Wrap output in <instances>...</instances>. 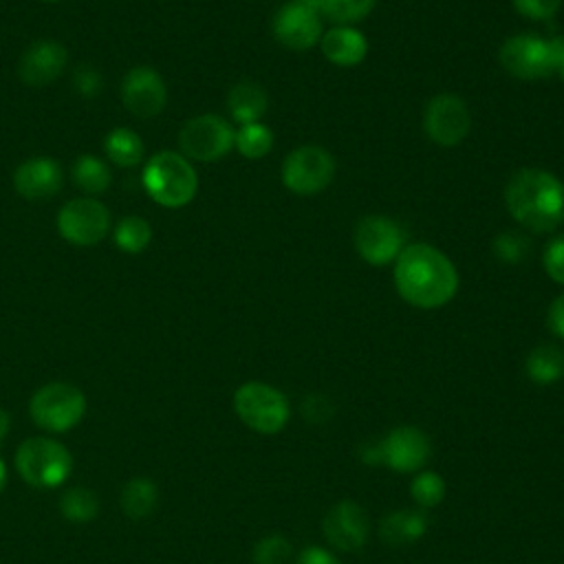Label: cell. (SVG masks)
I'll return each instance as SVG.
<instances>
[{
	"label": "cell",
	"instance_id": "cell-1",
	"mask_svg": "<svg viewBox=\"0 0 564 564\" xmlns=\"http://www.w3.org/2000/svg\"><path fill=\"white\" fill-rule=\"evenodd\" d=\"M394 286L408 304L416 308H438L456 295L458 273L443 251L416 242L403 247L397 256Z\"/></svg>",
	"mask_w": 564,
	"mask_h": 564
},
{
	"label": "cell",
	"instance_id": "cell-2",
	"mask_svg": "<svg viewBox=\"0 0 564 564\" xmlns=\"http://www.w3.org/2000/svg\"><path fill=\"white\" fill-rule=\"evenodd\" d=\"M509 214L531 231H553L564 220V183L546 170L527 167L505 189Z\"/></svg>",
	"mask_w": 564,
	"mask_h": 564
},
{
	"label": "cell",
	"instance_id": "cell-3",
	"mask_svg": "<svg viewBox=\"0 0 564 564\" xmlns=\"http://www.w3.org/2000/svg\"><path fill=\"white\" fill-rule=\"evenodd\" d=\"M143 187L152 200L167 209L192 203L198 189V174L181 152L163 150L150 156L143 167Z\"/></svg>",
	"mask_w": 564,
	"mask_h": 564
},
{
	"label": "cell",
	"instance_id": "cell-4",
	"mask_svg": "<svg viewBox=\"0 0 564 564\" xmlns=\"http://www.w3.org/2000/svg\"><path fill=\"white\" fill-rule=\"evenodd\" d=\"M234 410L247 427L260 434H278L286 427L291 416V405L284 392L262 381L242 383L234 392Z\"/></svg>",
	"mask_w": 564,
	"mask_h": 564
},
{
	"label": "cell",
	"instance_id": "cell-5",
	"mask_svg": "<svg viewBox=\"0 0 564 564\" xmlns=\"http://www.w3.org/2000/svg\"><path fill=\"white\" fill-rule=\"evenodd\" d=\"M564 40H546L533 33L509 37L500 48V64L518 79H544L557 70Z\"/></svg>",
	"mask_w": 564,
	"mask_h": 564
},
{
	"label": "cell",
	"instance_id": "cell-6",
	"mask_svg": "<svg viewBox=\"0 0 564 564\" xmlns=\"http://www.w3.org/2000/svg\"><path fill=\"white\" fill-rule=\"evenodd\" d=\"M15 467L20 476L40 489L57 487L73 469L70 452L46 436L26 438L15 452Z\"/></svg>",
	"mask_w": 564,
	"mask_h": 564
},
{
	"label": "cell",
	"instance_id": "cell-7",
	"mask_svg": "<svg viewBox=\"0 0 564 564\" xmlns=\"http://www.w3.org/2000/svg\"><path fill=\"white\" fill-rule=\"evenodd\" d=\"M29 414L42 430L66 432L75 427L86 414V397L79 388L53 381L42 386L29 403Z\"/></svg>",
	"mask_w": 564,
	"mask_h": 564
},
{
	"label": "cell",
	"instance_id": "cell-8",
	"mask_svg": "<svg viewBox=\"0 0 564 564\" xmlns=\"http://www.w3.org/2000/svg\"><path fill=\"white\" fill-rule=\"evenodd\" d=\"M236 130L218 115H198L185 121L178 132V148L185 159L218 161L234 148Z\"/></svg>",
	"mask_w": 564,
	"mask_h": 564
},
{
	"label": "cell",
	"instance_id": "cell-9",
	"mask_svg": "<svg viewBox=\"0 0 564 564\" xmlns=\"http://www.w3.org/2000/svg\"><path fill=\"white\" fill-rule=\"evenodd\" d=\"M57 229L70 245L93 247L106 238L110 229V212L97 198H73L59 209Z\"/></svg>",
	"mask_w": 564,
	"mask_h": 564
},
{
	"label": "cell",
	"instance_id": "cell-10",
	"mask_svg": "<svg viewBox=\"0 0 564 564\" xmlns=\"http://www.w3.org/2000/svg\"><path fill=\"white\" fill-rule=\"evenodd\" d=\"M335 176V161L330 152L319 145H302L293 150L282 163L284 185L302 196L317 194L330 185Z\"/></svg>",
	"mask_w": 564,
	"mask_h": 564
},
{
	"label": "cell",
	"instance_id": "cell-11",
	"mask_svg": "<svg viewBox=\"0 0 564 564\" xmlns=\"http://www.w3.org/2000/svg\"><path fill=\"white\" fill-rule=\"evenodd\" d=\"M377 452H379V463H383L392 471L414 474L427 463L432 454V445L423 430L414 425H399V427H392L377 443Z\"/></svg>",
	"mask_w": 564,
	"mask_h": 564
},
{
	"label": "cell",
	"instance_id": "cell-12",
	"mask_svg": "<svg viewBox=\"0 0 564 564\" xmlns=\"http://www.w3.org/2000/svg\"><path fill=\"white\" fill-rule=\"evenodd\" d=\"M423 126L434 143L443 148L458 145L469 134V108L458 95H436L425 108Z\"/></svg>",
	"mask_w": 564,
	"mask_h": 564
},
{
	"label": "cell",
	"instance_id": "cell-13",
	"mask_svg": "<svg viewBox=\"0 0 564 564\" xmlns=\"http://www.w3.org/2000/svg\"><path fill=\"white\" fill-rule=\"evenodd\" d=\"M355 249L370 264H388L403 251V229L388 216H366L355 227Z\"/></svg>",
	"mask_w": 564,
	"mask_h": 564
},
{
	"label": "cell",
	"instance_id": "cell-14",
	"mask_svg": "<svg viewBox=\"0 0 564 564\" xmlns=\"http://www.w3.org/2000/svg\"><path fill=\"white\" fill-rule=\"evenodd\" d=\"M121 104L139 119L161 115L167 104V88L161 73L150 66L130 68L121 82Z\"/></svg>",
	"mask_w": 564,
	"mask_h": 564
},
{
	"label": "cell",
	"instance_id": "cell-15",
	"mask_svg": "<svg viewBox=\"0 0 564 564\" xmlns=\"http://www.w3.org/2000/svg\"><path fill=\"white\" fill-rule=\"evenodd\" d=\"M273 33L282 46L306 51L322 40V15L315 9L286 2L273 18Z\"/></svg>",
	"mask_w": 564,
	"mask_h": 564
},
{
	"label": "cell",
	"instance_id": "cell-16",
	"mask_svg": "<svg viewBox=\"0 0 564 564\" xmlns=\"http://www.w3.org/2000/svg\"><path fill=\"white\" fill-rule=\"evenodd\" d=\"M322 527L330 546L346 553L359 551L366 544L368 531H370L366 511L352 500H341L333 505L326 511Z\"/></svg>",
	"mask_w": 564,
	"mask_h": 564
},
{
	"label": "cell",
	"instance_id": "cell-17",
	"mask_svg": "<svg viewBox=\"0 0 564 564\" xmlns=\"http://www.w3.org/2000/svg\"><path fill=\"white\" fill-rule=\"evenodd\" d=\"M68 64V51L57 40L33 42L18 62V77L26 86H48L62 77Z\"/></svg>",
	"mask_w": 564,
	"mask_h": 564
},
{
	"label": "cell",
	"instance_id": "cell-18",
	"mask_svg": "<svg viewBox=\"0 0 564 564\" xmlns=\"http://www.w3.org/2000/svg\"><path fill=\"white\" fill-rule=\"evenodd\" d=\"M62 165L51 156H33L13 172V187L26 200H46L62 189Z\"/></svg>",
	"mask_w": 564,
	"mask_h": 564
},
{
	"label": "cell",
	"instance_id": "cell-19",
	"mask_svg": "<svg viewBox=\"0 0 564 564\" xmlns=\"http://www.w3.org/2000/svg\"><path fill=\"white\" fill-rule=\"evenodd\" d=\"M322 53L335 66H355L366 57V35L352 26H330L319 40Z\"/></svg>",
	"mask_w": 564,
	"mask_h": 564
},
{
	"label": "cell",
	"instance_id": "cell-20",
	"mask_svg": "<svg viewBox=\"0 0 564 564\" xmlns=\"http://www.w3.org/2000/svg\"><path fill=\"white\" fill-rule=\"evenodd\" d=\"M427 524H430V518L425 511H414V509L392 511L381 522V538L390 546H408L425 535Z\"/></svg>",
	"mask_w": 564,
	"mask_h": 564
},
{
	"label": "cell",
	"instance_id": "cell-21",
	"mask_svg": "<svg viewBox=\"0 0 564 564\" xmlns=\"http://www.w3.org/2000/svg\"><path fill=\"white\" fill-rule=\"evenodd\" d=\"M267 106H269V97L264 88L256 82L236 84L227 97V108L240 126L260 121L262 115L267 112Z\"/></svg>",
	"mask_w": 564,
	"mask_h": 564
},
{
	"label": "cell",
	"instance_id": "cell-22",
	"mask_svg": "<svg viewBox=\"0 0 564 564\" xmlns=\"http://www.w3.org/2000/svg\"><path fill=\"white\" fill-rule=\"evenodd\" d=\"M527 375L535 386H551L564 377V352L557 346H535L527 357Z\"/></svg>",
	"mask_w": 564,
	"mask_h": 564
},
{
	"label": "cell",
	"instance_id": "cell-23",
	"mask_svg": "<svg viewBox=\"0 0 564 564\" xmlns=\"http://www.w3.org/2000/svg\"><path fill=\"white\" fill-rule=\"evenodd\" d=\"M106 156L119 167H134L143 159V141L132 128H112L104 139Z\"/></svg>",
	"mask_w": 564,
	"mask_h": 564
},
{
	"label": "cell",
	"instance_id": "cell-24",
	"mask_svg": "<svg viewBox=\"0 0 564 564\" xmlns=\"http://www.w3.org/2000/svg\"><path fill=\"white\" fill-rule=\"evenodd\" d=\"M110 170L99 156L82 154L73 163V181L88 196L106 192L110 187Z\"/></svg>",
	"mask_w": 564,
	"mask_h": 564
},
{
	"label": "cell",
	"instance_id": "cell-25",
	"mask_svg": "<svg viewBox=\"0 0 564 564\" xmlns=\"http://www.w3.org/2000/svg\"><path fill=\"white\" fill-rule=\"evenodd\" d=\"M159 491L148 478H132L121 489V509L130 518H145L156 507Z\"/></svg>",
	"mask_w": 564,
	"mask_h": 564
},
{
	"label": "cell",
	"instance_id": "cell-26",
	"mask_svg": "<svg viewBox=\"0 0 564 564\" xmlns=\"http://www.w3.org/2000/svg\"><path fill=\"white\" fill-rule=\"evenodd\" d=\"M152 240V227L141 216H123L115 227V245L126 253H141Z\"/></svg>",
	"mask_w": 564,
	"mask_h": 564
},
{
	"label": "cell",
	"instance_id": "cell-27",
	"mask_svg": "<svg viewBox=\"0 0 564 564\" xmlns=\"http://www.w3.org/2000/svg\"><path fill=\"white\" fill-rule=\"evenodd\" d=\"M377 0H317V13L335 22L337 26H348L370 13Z\"/></svg>",
	"mask_w": 564,
	"mask_h": 564
},
{
	"label": "cell",
	"instance_id": "cell-28",
	"mask_svg": "<svg viewBox=\"0 0 564 564\" xmlns=\"http://www.w3.org/2000/svg\"><path fill=\"white\" fill-rule=\"evenodd\" d=\"M234 145L247 159H262L264 154H269V150L273 145V132L264 123H260V121L245 123L236 132Z\"/></svg>",
	"mask_w": 564,
	"mask_h": 564
},
{
	"label": "cell",
	"instance_id": "cell-29",
	"mask_svg": "<svg viewBox=\"0 0 564 564\" xmlns=\"http://www.w3.org/2000/svg\"><path fill=\"white\" fill-rule=\"evenodd\" d=\"M99 502L97 496L90 489L84 487H73L68 491H64L62 500H59V511L66 520L73 522H88L97 516Z\"/></svg>",
	"mask_w": 564,
	"mask_h": 564
},
{
	"label": "cell",
	"instance_id": "cell-30",
	"mask_svg": "<svg viewBox=\"0 0 564 564\" xmlns=\"http://www.w3.org/2000/svg\"><path fill=\"white\" fill-rule=\"evenodd\" d=\"M445 480L436 471H421L412 478L410 491L419 507L432 509L445 498Z\"/></svg>",
	"mask_w": 564,
	"mask_h": 564
},
{
	"label": "cell",
	"instance_id": "cell-31",
	"mask_svg": "<svg viewBox=\"0 0 564 564\" xmlns=\"http://www.w3.org/2000/svg\"><path fill=\"white\" fill-rule=\"evenodd\" d=\"M291 557V544L282 535H267L253 546L256 564H286Z\"/></svg>",
	"mask_w": 564,
	"mask_h": 564
},
{
	"label": "cell",
	"instance_id": "cell-32",
	"mask_svg": "<svg viewBox=\"0 0 564 564\" xmlns=\"http://www.w3.org/2000/svg\"><path fill=\"white\" fill-rule=\"evenodd\" d=\"M494 253L498 256V260L516 264V262H520V260L527 258V253H529V240H527V236L516 234V231L498 234L496 240H494Z\"/></svg>",
	"mask_w": 564,
	"mask_h": 564
},
{
	"label": "cell",
	"instance_id": "cell-33",
	"mask_svg": "<svg viewBox=\"0 0 564 564\" xmlns=\"http://www.w3.org/2000/svg\"><path fill=\"white\" fill-rule=\"evenodd\" d=\"M544 269L551 280L564 284V236L553 238L544 249Z\"/></svg>",
	"mask_w": 564,
	"mask_h": 564
},
{
	"label": "cell",
	"instance_id": "cell-34",
	"mask_svg": "<svg viewBox=\"0 0 564 564\" xmlns=\"http://www.w3.org/2000/svg\"><path fill=\"white\" fill-rule=\"evenodd\" d=\"M73 84H75L79 95L90 99V97H95L101 90V75H99V70L95 66L82 64L73 73Z\"/></svg>",
	"mask_w": 564,
	"mask_h": 564
},
{
	"label": "cell",
	"instance_id": "cell-35",
	"mask_svg": "<svg viewBox=\"0 0 564 564\" xmlns=\"http://www.w3.org/2000/svg\"><path fill=\"white\" fill-rule=\"evenodd\" d=\"M562 0H513L518 13L527 15L529 20H549L557 13Z\"/></svg>",
	"mask_w": 564,
	"mask_h": 564
},
{
	"label": "cell",
	"instance_id": "cell-36",
	"mask_svg": "<svg viewBox=\"0 0 564 564\" xmlns=\"http://www.w3.org/2000/svg\"><path fill=\"white\" fill-rule=\"evenodd\" d=\"M295 564H341V562L328 549H324V546H306L297 555Z\"/></svg>",
	"mask_w": 564,
	"mask_h": 564
},
{
	"label": "cell",
	"instance_id": "cell-37",
	"mask_svg": "<svg viewBox=\"0 0 564 564\" xmlns=\"http://www.w3.org/2000/svg\"><path fill=\"white\" fill-rule=\"evenodd\" d=\"M549 328L564 339V293L557 295L549 306Z\"/></svg>",
	"mask_w": 564,
	"mask_h": 564
},
{
	"label": "cell",
	"instance_id": "cell-38",
	"mask_svg": "<svg viewBox=\"0 0 564 564\" xmlns=\"http://www.w3.org/2000/svg\"><path fill=\"white\" fill-rule=\"evenodd\" d=\"M9 414L0 408V443L4 441V436H7V432H9Z\"/></svg>",
	"mask_w": 564,
	"mask_h": 564
},
{
	"label": "cell",
	"instance_id": "cell-39",
	"mask_svg": "<svg viewBox=\"0 0 564 564\" xmlns=\"http://www.w3.org/2000/svg\"><path fill=\"white\" fill-rule=\"evenodd\" d=\"M4 485H7V465H4V460H2V456H0V494H2Z\"/></svg>",
	"mask_w": 564,
	"mask_h": 564
},
{
	"label": "cell",
	"instance_id": "cell-40",
	"mask_svg": "<svg viewBox=\"0 0 564 564\" xmlns=\"http://www.w3.org/2000/svg\"><path fill=\"white\" fill-rule=\"evenodd\" d=\"M289 2H295V4H302V7H308V9L317 11V0H289Z\"/></svg>",
	"mask_w": 564,
	"mask_h": 564
},
{
	"label": "cell",
	"instance_id": "cell-41",
	"mask_svg": "<svg viewBox=\"0 0 564 564\" xmlns=\"http://www.w3.org/2000/svg\"><path fill=\"white\" fill-rule=\"evenodd\" d=\"M557 73L562 75L564 79V44H562V51H560V62H557Z\"/></svg>",
	"mask_w": 564,
	"mask_h": 564
},
{
	"label": "cell",
	"instance_id": "cell-42",
	"mask_svg": "<svg viewBox=\"0 0 564 564\" xmlns=\"http://www.w3.org/2000/svg\"><path fill=\"white\" fill-rule=\"evenodd\" d=\"M44 2H57V0H44Z\"/></svg>",
	"mask_w": 564,
	"mask_h": 564
}]
</instances>
